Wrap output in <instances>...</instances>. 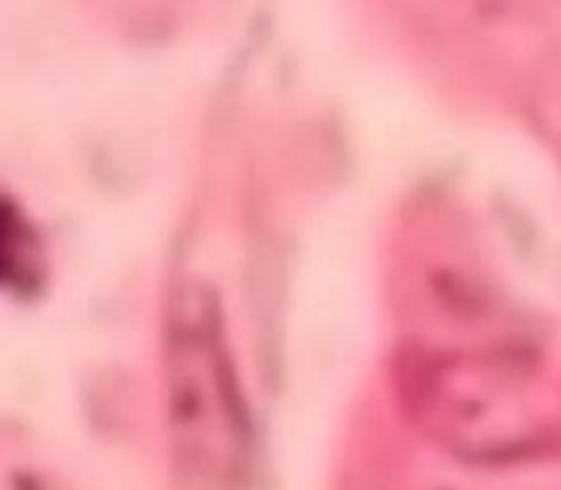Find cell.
<instances>
[{
  "mask_svg": "<svg viewBox=\"0 0 561 490\" xmlns=\"http://www.w3.org/2000/svg\"><path fill=\"white\" fill-rule=\"evenodd\" d=\"M36 272V236L16 206L0 197V288L31 283Z\"/></svg>",
  "mask_w": 561,
  "mask_h": 490,
  "instance_id": "7a4b0ae2",
  "label": "cell"
},
{
  "mask_svg": "<svg viewBox=\"0 0 561 490\" xmlns=\"http://www.w3.org/2000/svg\"><path fill=\"white\" fill-rule=\"evenodd\" d=\"M170 428L190 490H233L244 466V420L214 305L181 301L170 327Z\"/></svg>",
  "mask_w": 561,
  "mask_h": 490,
  "instance_id": "6da1fadb",
  "label": "cell"
}]
</instances>
